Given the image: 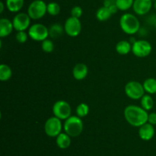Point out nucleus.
Returning <instances> with one entry per match:
<instances>
[{"label":"nucleus","instance_id":"a878e982","mask_svg":"<svg viewBox=\"0 0 156 156\" xmlns=\"http://www.w3.org/2000/svg\"><path fill=\"white\" fill-rule=\"evenodd\" d=\"M88 113H89V106L84 102H82L76 107V115L79 117H85L88 114Z\"/></svg>","mask_w":156,"mask_h":156},{"label":"nucleus","instance_id":"423d86ee","mask_svg":"<svg viewBox=\"0 0 156 156\" xmlns=\"http://www.w3.org/2000/svg\"><path fill=\"white\" fill-rule=\"evenodd\" d=\"M53 113L61 120H66L71 116L72 109L69 102L65 100H58L53 104Z\"/></svg>","mask_w":156,"mask_h":156},{"label":"nucleus","instance_id":"39448f33","mask_svg":"<svg viewBox=\"0 0 156 156\" xmlns=\"http://www.w3.org/2000/svg\"><path fill=\"white\" fill-rule=\"evenodd\" d=\"M143 85L138 81H129L125 86V93L132 99H140L145 93Z\"/></svg>","mask_w":156,"mask_h":156},{"label":"nucleus","instance_id":"c756f323","mask_svg":"<svg viewBox=\"0 0 156 156\" xmlns=\"http://www.w3.org/2000/svg\"><path fill=\"white\" fill-rule=\"evenodd\" d=\"M148 122L152 125H156V113H152L149 114L148 117Z\"/></svg>","mask_w":156,"mask_h":156},{"label":"nucleus","instance_id":"4468645a","mask_svg":"<svg viewBox=\"0 0 156 156\" xmlns=\"http://www.w3.org/2000/svg\"><path fill=\"white\" fill-rule=\"evenodd\" d=\"M88 73V68L86 64L83 63H79L76 64L73 70V75L77 80H82L87 76Z\"/></svg>","mask_w":156,"mask_h":156},{"label":"nucleus","instance_id":"6e6552de","mask_svg":"<svg viewBox=\"0 0 156 156\" xmlns=\"http://www.w3.org/2000/svg\"><path fill=\"white\" fill-rule=\"evenodd\" d=\"M28 35L32 40L43 41L49 36V29L42 24H34L28 28Z\"/></svg>","mask_w":156,"mask_h":156},{"label":"nucleus","instance_id":"9b49d317","mask_svg":"<svg viewBox=\"0 0 156 156\" xmlns=\"http://www.w3.org/2000/svg\"><path fill=\"white\" fill-rule=\"evenodd\" d=\"M30 16L28 14L24 13V12H20L18 13L13 18L14 29L17 32H21V31H25L26 29L29 28V26L30 24Z\"/></svg>","mask_w":156,"mask_h":156},{"label":"nucleus","instance_id":"f8f14e48","mask_svg":"<svg viewBox=\"0 0 156 156\" xmlns=\"http://www.w3.org/2000/svg\"><path fill=\"white\" fill-rule=\"evenodd\" d=\"M152 0H134L133 9L138 15H146L152 7Z\"/></svg>","mask_w":156,"mask_h":156},{"label":"nucleus","instance_id":"2f4dec72","mask_svg":"<svg viewBox=\"0 0 156 156\" xmlns=\"http://www.w3.org/2000/svg\"><path fill=\"white\" fill-rule=\"evenodd\" d=\"M154 8H155V9L156 10V1L154 2Z\"/></svg>","mask_w":156,"mask_h":156},{"label":"nucleus","instance_id":"393cba45","mask_svg":"<svg viewBox=\"0 0 156 156\" xmlns=\"http://www.w3.org/2000/svg\"><path fill=\"white\" fill-rule=\"evenodd\" d=\"M61 11L60 6L57 2H52L47 4V13L52 16H56L59 15Z\"/></svg>","mask_w":156,"mask_h":156},{"label":"nucleus","instance_id":"0eeeda50","mask_svg":"<svg viewBox=\"0 0 156 156\" xmlns=\"http://www.w3.org/2000/svg\"><path fill=\"white\" fill-rule=\"evenodd\" d=\"M62 128L61 119H58L56 116L49 118L44 125L45 133L50 137H57L62 132Z\"/></svg>","mask_w":156,"mask_h":156},{"label":"nucleus","instance_id":"6ab92c4d","mask_svg":"<svg viewBox=\"0 0 156 156\" xmlns=\"http://www.w3.org/2000/svg\"><path fill=\"white\" fill-rule=\"evenodd\" d=\"M116 50L120 55H126L132 50V45L127 41H120L116 45Z\"/></svg>","mask_w":156,"mask_h":156},{"label":"nucleus","instance_id":"5701e85b","mask_svg":"<svg viewBox=\"0 0 156 156\" xmlns=\"http://www.w3.org/2000/svg\"><path fill=\"white\" fill-rule=\"evenodd\" d=\"M141 106L146 111L152 110L154 106V100L150 95L145 94L143 97L140 99Z\"/></svg>","mask_w":156,"mask_h":156},{"label":"nucleus","instance_id":"b1692460","mask_svg":"<svg viewBox=\"0 0 156 156\" xmlns=\"http://www.w3.org/2000/svg\"><path fill=\"white\" fill-rule=\"evenodd\" d=\"M134 0H116L115 5L118 10L126 11L133 7Z\"/></svg>","mask_w":156,"mask_h":156},{"label":"nucleus","instance_id":"bb28decb","mask_svg":"<svg viewBox=\"0 0 156 156\" xmlns=\"http://www.w3.org/2000/svg\"><path fill=\"white\" fill-rule=\"evenodd\" d=\"M41 48L46 53H51L54 50V44L51 40L46 39L41 43Z\"/></svg>","mask_w":156,"mask_h":156},{"label":"nucleus","instance_id":"473e14b6","mask_svg":"<svg viewBox=\"0 0 156 156\" xmlns=\"http://www.w3.org/2000/svg\"><path fill=\"white\" fill-rule=\"evenodd\" d=\"M155 28H156V21L155 22Z\"/></svg>","mask_w":156,"mask_h":156},{"label":"nucleus","instance_id":"f3484780","mask_svg":"<svg viewBox=\"0 0 156 156\" xmlns=\"http://www.w3.org/2000/svg\"><path fill=\"white\" fill-rule=\"evenodd\" d=\"M71 144V139L70 136L66 133L61 132L59 136L56 137V145L59 148L66 149L69 148Z\"/></svg>","mask_w":156,"mask_h":156},{"label":"nucleus","instance_id":"1a4fd4ad","mask_svg":"<svg viewBox=\"0 0 156 156\" xmlns=\"http://www.w3.org/2000/svg\"><path fill=\"white\" fill-rule=\"evenodd\" d=\"M152 50V45L146 40L136 41L132 45V51L135 56L138 58H146L149 56Z\"/></svg>","mask_w":156,"mask_h":156},{"label":"nucleus","instance_id":"2eb2a0df","mask_svg":"<svg viewBox=\"0 0 156 156\" xmlns=\"http://www.w3.org/2000/svg\"><path fill=\"white\" fill-rule=\"evenodd\" d=\"M13 29L14 26L12 21L5 18L0 19V37L2 38L10 35Z\"/></svg>","mask_w":156,"mask_h":156},{"label":"nucleus","instance_id":"a211bd4d","mask_svg":"<svg viewBox=\"0 0 156 156\" xmlns=\"http://www.w3.org/2000/svg\"><path fill=\"white\" fill-rule=\"evenodd\" d=\"M24 4V0H6V7L11 12H18Z\"/></svg>","mask_w":156,"mask_h":156},{"label":"nucleus","instance_id":"aec40b11","mask_svg":"<svg viewBox=\"0 0 156 156\" xmlns=\"http://www.w3.org/2000/svg\"><path fill=\"white\" fill-rule=\"evenodd\" d=\"M145 91L149 94H155L156 93V79L155 78H148L143 84Z\"/></svg>","mask_w":156,"mask_h":156},{"label":"nucleus","instance_id":"cd10ccee","mask_svg":"<svg viewBox=\"0 0 156 156\" xmlns=\"http://www.w3.org/2000/svg\"><path fill=\"white\" fill-rule=\"evenodd\" d=\"M28 36V34L26 33L25 31H21V32H18V33L15 35V39L18 43L24 44L27 41Z\"/></svg>","mask_w":156,"mask_h":156},{"label":"nucleus","instance_id":"dca6fc26","mask_svg":"<svg viewBox=\"0 0 156 156\" xmlns=\"http://www.w3.org/2000/svg\"><path fill=\"white\" fill-rule=\"evenodd\" d=\"M113 13L111 12V9L108 6H104L99 8L96 12V18L100 21H105L109 19L111 17Z\"/></svg>","mask_w":156,"mask_h":156},{"label":"nucleus","instance_id":"9d476101","mask_svg":"<svg viewBox=\"0 0 156 156\" xmlns=\"http://www.w3.org/2000/svg\"><path fill=\"white\" fill-rule=\"evenodd\" d=\"M64 30L67 35L70 37H77L82 31V24L79 18L69 17L64 24Z\"/></svg>","mask_w":156,"mask_h":156},{"label":"nucleus","instance_id":"4be33fe9","mask_svg":"<svg viewBox=\"0 0 156 156\" xmlns=\"http://www.w3.org/2000/svg\"><path fill=\"white\" fill-rule=\"evenodd\" d=\"M63 32H65L64 28L61 24L56 23V24H52L49 28V35L53 38H59V37L62 36L63 34Z\"/></svg>","mask_w":156,"mask_h":156},{"label":"nucleus","instance_id":"f03ea898","mask_svg":"<svg viewBox=\"0 0 156 156\" xmlns=\"http://www.w3.org/2000/svg\"><path fill=\"white\" fill-rule=\"evenodd\" d=\"M120 26L124 33L133 35L137 33L140 29V22L134 15L125 13L120 17Z\"/></svg>","mask_w":156,"mask_h":156},{"label":"nucleus","instance_id":"7ed1b4c3","mask_svg":"<svg viewBox=\"0 0 156 156\" xmlns=\"http://www.w3.org/2000/svg\"><path fill=\"white\" fill-rule=\"evenodd\" d=\"M64 131L70 137H77L83 130V122L78 116H71L64 122Z\"/></svg>","mask_w":156,"mask_h":156},{"label":"nucleus","instance_id":"ddd939ff","mask_svg":"<svg viewBox=\"0 0 156 156\" xmlns=\"http://www.w3.org/2000/svg\"><path fill=\"white\" fill-rule=\"evenodd\" d=\"M154 135H155V128H154L153 125L149 122H146L140 127L139 136L143 140L149 141L153 138Z\"/></svg>","mask_w":156,"mask_h":156},{"label":"nucleus","instance_id":"f257e3e1","mask_svg":"<svg viewBox=\"0 0 156 156\" xmlns=\"http://www.w3.org/2000/svg\"><path fill=\"white\" fill-rule=\"evenodd\" d=\"M124 117L129 125L135 127H140L148 122L149 114L142 106L130 105L125 108Z\"/></svg>","mask_w":156,"mask_h":156},{"label":"nucleus","instance_id":"7c9ffc66","mask_svg":"<svg viewBox=\"0 0 156 156\" xmlns=\"http://www.w3.org/2000/svg\"><path fill=\"white\" fill-rule=\"evenodd\" d=\"M0 7H1V9H0V13H2L3 11H4V4H3L2 2H0Z\"/></svg>","mask_w":156,"mask_h":156},{"label":"nucleus","instance_id":"20e7f679","mask_svg":"<svg viewBox=\"0 0 156 156\" xmlns=\"http://www.w3.org/2000/svg\"><path fill=\"white\" fill-rule=\"evenodd\" d=\"M47 12V4L43 0H34L29 5L27 14L31 19L38 20L42 18Z\"/></svg>","mask_w":156,"mask_h":156},{"label":"nucleus","instance_id":"412c9836","mask_svg":"<svg viewBox=\"0 0 156 156\" xmlns=\"http://www.w3.org/2000/svg\"><path fill=\"white\" fill-rule=\"evenodd\" d=\"M12 76V70L9 65L2 64L0 65V80L7 81Z\"/></svg>","mask_w":156,"mask_h":156},{"label":"nucleus","instance_id":"c85d7f7f","mask_svg":"<svg viewBox=\"0 0 156 156\" xmlns=\"http://www.w3.org/2000/svg\"><path fill=\"white\" fill-rule=\"evenodd\" d=\"M82 13H83V10L80 6H74L70 12L72 17H75V18H80L82 15Z\"/></svg>","mask_w":156,"mask_h":156}]
</instances>
